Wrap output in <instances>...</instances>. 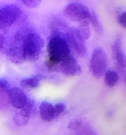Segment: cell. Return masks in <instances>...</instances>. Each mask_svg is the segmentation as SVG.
Returning a JSON list of instances; mask_svg holds the SVG:
<instances>
[{"instance_id": "17", "label": "cell", "mask_w": 126, "mask_h": 135, "mask_svg": "<svg viewBox=\"0 0 126 135\" xmlns=\"http://www.w3.org/2000/svg\"><path fill=\"white\" fill-rule=\"evenodd\" d=\"M10 107L7 92H0V110L6 111Z\"/></svg>"}, {"instance_id": "19", "label": "cell", "mask_w": 126, "mask_h": 135, "mask_svg": "<svg viewBox=\"0 0 126 135\" xmlns=\"http://www.w3.org/2000/svg\"><path fill=\"white\" fill-rule=\"evenodd\" d=\"M55 119L61 116L67 109V105L64 102H59L53 105Z\"/></svg>"}, {"instance_id": "6", "label": "cell", "mask_w": 126, "mask_h": 135, "mask_svg": "<svg viewBox=\"0 0 126 135\" xmlns=\"http://www.w3.org/2000/svg\"><path fill=\"white\" fill-rule=\"evenodd\" d=\"M112 55L114 63L119 73L125 77V75L126 60L125 54L123 49V39L121 34L117 35L112 43Z\"/></svg>"}, {"instance_id": "13", "label": "cell", "mask_w": 126, "mask_h": 135, "mask_svg": "<svg viewBox=\"0 0 126 135\" xmlns=\"http://www.w3.org/2000/svg\"><path fill=\"white\" fill-rule=\"evenodd\" d=\"M104 83L109 88H114L119 83L120 76L119 73L114 70H106L103 75Z\"/></svg>"}, {"instance_id": "20", "label": "cell", "mask_w": 126, "mask_h": 135, "mask_svg": "<svg viewBox=\"0 0 126 135\" xmlns=\"http://www.w3.org/2000/svg\"><path fill=\"white\" fill-rule=\"evenodd\" d=\"M116 19L118 23L123 28L126 26V12L124 9L119 8L116 11Z\"/></svg>"}, {"instance_id": "12", "label": "cell", "mask_w": 126, "mask_h": 135, "mask_svg": "<svg viewBox=\"0 0 126 135\" xmlns=\"http://www.w3.org/2000/svg\"><path fill=\"white\" fill-rule=\"evenodd\" d=\"M43 76L41 75H35L29 77L24 78L20 81V84L27 89H35L41 85Z\"/></svg>"}, {"instance_id": "8", "label": "cell", "mask_w": 126, "mask_h": 135, "mask_svg": "<svg viewBox=\"0 0 126 135\" xmlns=\"http://www.w3.org/2000/svg\"><path fill=\"white\" fill-rule=\"evenodd\" d=\"M37 105L33 100L29 98L26 105L22 109L16 112L13 117V121L18 127H26L30 120L35 114Z\"/></svg>"}, {"instance_id": "11", "label": "cell", "mask_w": 126, "mask_h": 135, "mask_svg": "<svg viewBox=\"0 0 126 135\" xmlns=\"http://www.w3.org/2000/svg\"><path fill=\"white\" fill-rule=\"evenodd\" d=\"M39 113L41 119L47 123L52 122L55 119L53 105L47 101H43L39 106Z\"/></svg>"}, {"instance_id": "15", "label": "cell", "mask_w": 126, "mask_h": 135, "mask_svg": "<svg viewBox=\"0 0 126 135\" xmlns=\"http://www.w3.org/2000/svg\"><path fill=\"white\" fill-rule=\"evenodd\" d=\"M75 28L77 34L85 42L88 40L91 36L92 33L91 30V26L87 20L79 22L78 26Z\"/></svg>"}, {"instance_id": "1", "label": "cell", "mask_w": 126, "mask_h": 135, "mask_svg": "<svg viewBox=\"0 0 126 135\" xmlns=\"http://www.w3.org/2000/svg\"><path fill=\"white\" fill-rule=\"evenodd\" d=\"M48 60L47 67L54 71L55 67L62 61L72 55V51L66 38V33L51 31L47 45Z\"/></svg>"}, {"instance_id": "14", "label": "cell", "mask_w": 126, "mask_h": 135, "mask_svg": "<svg viewBox=\"0 0 126 135\" xmlns=\"http://www.w3.org/2000/svg\"><path fill=\"white\" fill-rule=\"evenodd\" d=\"M87 21H89L91 27H92V28L98 35H103L104 32V29L103 25H102L101 20L99 19L98 15L96 13V12L94 10H91L90 16H89Z\"/></svg>"}, {"instance_id": "2", "label": "cell", "mask_w": 126, "mask_h": 135, "mask_svg": "<svg viewBox=\"0 0 126 135\" xmlns=\"http://www.w3.org/2000/svg\"><path fill=\"white\" fill-rule=\"evenodd\" d=\"M45 41L38 32L30 30L26 34L22 44L24 61H34L41 55Z\"/></svg>"}, {"instance_id": "4", "label": "cell", "mask_w": 126, "mask_h": 135, "mask_svg": "<svg viewBox=\"0 0 126 135\" xmlns=\"http://www.w3.org/2000/svg\"><path fill=\"white\" fill-rule=\"evenodd\" d=\"M22 14V9L15 3L0 5V32L13 26Z\"/></svg>"}, {"instance_id": "22", "label": "cell", "mask_w": 126, "mask_h": 135, "mask_svg": "<svg viewBox=\"0 0 126 135\" xmlns=\"http://www.w3.org/2000/svg\"><path fill=\"white\" fill-rule=\"evenodd\" d=\"M11 87L10 82L7 79L0 78V92H7Z\"/></svg>"}, {"instance_id": "10", "label": "cell", "mask_w": 126, "mask_h": 135, "mask_svg": "<svg viewBox=\"0 0 126 135\" xmlns=\"http://www.w3.org/2000/svg\"><path fill=\"white\" fill-rule=\"evenodd\" d=\"M8 98L10 106L18 110L22 109L29 100L24 91L17 86H13L9 90Z\"/></svg>"}, {"instance_id": "16", "label": "cell", "mask_w": 126, "mask_h": 135, "mask_svg": "<svg viewBox=\"0 0 126 135\" xmlns=\"http://www.w3.org/2000/svg\"><path fill=\"white\" fill-rule=\"evenodd\" d=\"M75 135H98L91 125L85 121L82 126L75 132Z\"/></svg>"}, {"instance_id": "21", "label": "cell", "mask_w": 126, "mask_h": 135, "mask_svg": "<svg viewBox=\"0 0 126 135\" xmlns=\"http://www.w3.org/2000/svg\"><path fill=\"white\" fill-rule=\"evenodd\" d=\"M41 3V0H22L20 3L28 8H36Z\"/></svg>"}, {"instance_id": "7", "label": "cell", "mask_w": 126, "mask_h": 135, "mask_svg": "<svg viewBox=\"0 0 126 135\" xmlns=\"http://www.w3.org/2000/svg\"><path fill=\"white\" fill-rule=\"evenodd\" d=\"M66 38L71 50L80 57L84 58L87 55V46L84 40H83L77 34L76 28H69L66 32Z\"/></svg>"}, {"instance_id": "18", "label": "cell", "mask_w": 126, "mask_h": 135, "mask_svg": "<svg viewBox=\"0 0 126 135\" xmlns=\"http://www.w3.org/2000/svg\"><path fill=\"white\" fill-rule=\"evenodd\" d=\"M84 122H85V121H83L81 119H73L69 121L67 127L70 131L76 132L82 126Z\"/></svg>"}, {"instance_id": "3", "label": "cell", "mask_w": 126, "mask_h": 135, "mask_svg": "<svg viewBox=\"0 0 126 135\" xmlns=\"http://www.w3.org/2000/svg\"><path fill=\"white\" fill-rule=\"evenodd\" d=\"M108 56L102 47H96L93 49L89 61V70L96 79H100L107 70Z\"/></svg>"}, {"instance_id": "5", "label": "cell", "mask_w": 126, "mask_h": 135, "mask_svg": "<svg viewBox=\"0 0 126 135\" xmlns=\"http://www.w3.org/2000/svg\"><path fill=\"white\" fill-rule=\"evenodd\" d=\"M91 9L87 5L78 1H70L64 6V15L73 22H80L89 18Z\"/></svg>"}, {"instance_id": "9", "label": "cell", "mask_w": 126, "mask_h": 135, "mask_svg": "<svg viewBox=\"0 0 126 135\" xmlns=\"http://www.w3.org/2000/svg\"><path fill=\"white\" fill-rule=\"evenodd\" d=\"M54 71L60 73L64 76L72 77L80 75L81 73V67L72 54L64 61L59 63Z\"/></svg>"}, {"instance_id": "23", "label": "cell", "mask_w": 126, "mask_h": 135, "mask_svg": "<svg viewBox=\"0 0 126 135\" xmlns=\"http://www.w3.org/2000/svg\"><path fill=\"white\" fill-rule=\"evenodd\" d=\"M9 44L7 43L6 36L0 32V52H5Z\"/></svg>"}]
</instances>
